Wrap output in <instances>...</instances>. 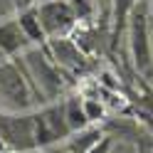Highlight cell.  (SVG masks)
<instances>
[{
	"label": "cell",
	"mask_w": 153,
	"mask_h": 153,
	"mask_svg": "<svg viewBox=\"0 0 153 153\" xmlns=\"http://www.w3.org/2000/svg\"><path fill=\"white\" fill-rule=\"evenodd\" d=\"M35 123H37V133H35L37 143H52V141L62 138V136H67V133L72 131L67 126V119H64V114L59 109L45 111L42 116L35 119Z\"/></svg>",
	"instance_id": "1"
},
{
	"label": "cell",
	"mask_w": 153,
	"mask_h": 153,
	"mask_svg": "<svg viewBox=\"0 0 153 153\" xmlns=\"http://www.w3.org/2000/svg\"><path fill=\"white\" fill-rule=\"evenodd\" d=\"M131 47H133V57H136L138 69H146L148 62H151L146 13H136V15H133V22H131Z\"/></svg>",
	"instance_id": "2"
},
{
	"label": "cell",
	"mask_w": 153,
	"mask_h": 153,
	"mask_svg": "<svg viewBox=\"0 0 153 153\" xmlns=\"http://www.w3.org/2000/svg\"><path fill=\"white\" fill-rule=\"evenodd\" d=\"M3 123V133L7 138H10L13 143H17V146H27V138H32V123L27 119H3L0 121Z\"/></svg>",
	"instance_id": "3"
},
{
	"label": "cell",
	"mask_w": 153,
	"mask_h": 153,
	"mask_svg": "<svg viewBox=\"0 0 153 153\" xmlns=\"http://www.w3.org/2000/svg\"><path fill=\"white\" fill-rule=\"evenodd\" d=\"M0 91H3L5 97H10L13 101L27 104V94H25V87H22L20 76H17V74L10 69V67L0 69Z\"/></svg>",
	"instance_id": "4"
},
{
	"label": "cell",
	"mask_w": 153,
	"mask_h": 153,
	"mask_svg": "<svg viewBox=\"0 0 153 153\" xmlns=\"http://www.w3.org/2000/svg\"><path fill=\"white\" fill-rule=\"evenodd\" d=\"M47 10L54 13V17H45V25L50 27V30L67 27V25H72V20H74V13L69 10V5H64V3H50Z\"/></svg>",
	"instance_id": "5"
},
{
	"label": "cell",
	"mask_w": 153,
	"mask_h": 153,
	"mask_svg": "<svg viewBox=\"0 0 153 153\" xmlns=\"http://www.w3.org/2000/svg\"><path fill=\"white\" fill-rule=\"evenodd\" d=\"M64 119H67V126H69V128H84V126H87V114H84V109L79 106V101H76V99H72L69 104H67V109H64Z\"/></svg>",
	"instance_id": "6"
},
{
	"label": "cell",
	"mask_w": 153,
	"mask_h": 153,
	"mask_svg": "<svg viewBox=\"0 0 153 153\" xmlns=\"http://www.w3.org/2000/svg\"><path fill=\"white\" fill-rule=\"evenodd\" d=\"M99 131H87V133H84V136H82V141H74L72 143V151L74 153H87V148L89 146H94V143H99Z\"/></svg>",
	"instance_id": "7"
},
{
	"label": "cell",
	"mask_w": 153,
	"mask_h": 153,
	"mask_svg": "<svg viewBox=\"0 0 153 153\" xmlns=\"http://www.w3.org/2000/svg\"><path fill=\"white\" fill-rule=\"evenodd\" d=\"M0 45H3L5 50H15V47L20 45V37H17V32H15L13 25L0 27Z\"/></svg>",
	"instance_id": "8"
},
{
	"label": "cell",
	"mask_w": 153,
	"mask_h": 153,
	"mask_svg": "<svg viewBox=\"0 0 153 153\" xmlns=\"http://www.w3.org/2000/svg\"><path fill=\"white\" fill-rule=\"evenodd\" d=\"M20 25H22L25 30H27V32H30V35L35 37V40H40V37H42V30H40V20H35L32 15H25L22 20H20Z\"/></svg>",
	"instance_id": "9"
},
{
	"label": "cell",
	"mask_w": 153,
	"mask_h": 153,
	"mask_svg": "<svg viewBox=\"0 0 153 153\" xmlns=\"http://www.w3.org/2000/svg\"><path fill=\"white\" fill-rule=\"evenodd\" d=\"M131 5H133V0H116V25L119 27L123 22V17H126V13L131 10Z\"/></svg>",
	"instance_id": "10"
},
{
	"label": "cell",
	"mask_w": 153,
	"mask_h": 153,
	"mask_svg": "<svg viewBox=\"0 0 153 153\" xmlns=\"http://www.w3.org/2000/svg\"><path fill=\"white\" fill-rule=\"evenodd\" d=\"M84 114H87V119H97V116H101V106H97L94 101H87L84 104Z\"/></svg>",
	"instance_id": "11"
},
{
	"label": "cell",
	"mask_w": 153,
	"mask_h": 153,
	"mask_svg": "<svg viewBox=\"0 0 153 153\" xmlns=\"http://www.w3.org/2000/svg\"><path fill=\"white\" fill-rule=\"evenodd\" d=\"M109 148H111V141H109V138H104L101 143H94L89 153H109Z\"/></svg>",
	"instance_id": "12"
},
{
	"label": "cell",
	"mask_w": 153,
	"mask_h": 153,
	"mask_svg": "<svg viewBox=\"0 0 153 153\" xmlns=\"http://www.w3.org/2000/svg\"><path fill=\"white\" fill-rule=\"evenodd\" d=\"M119 153H133V151H131V148H126V146H123V148H121Z\"/></svg>",
	"instance_id": "13"
}]
</instances>
